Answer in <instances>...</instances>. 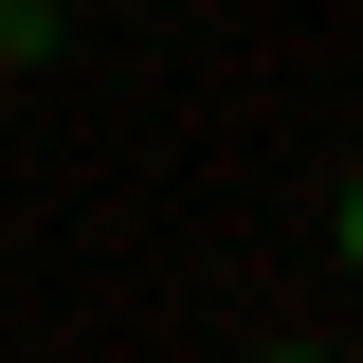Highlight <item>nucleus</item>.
I'll list each match as a JSON object with an SVG mask.
<instances>
[{"label": "nucleus", "instance_id": "nucleus-1", "mask_svg": "<svg viewBox=\"0 0 363 363\" xmlns=\"http://www.w3.org/2000/svg\"><path fill=\"white\" fill-rule=\"evenodd\" d=\"M327 218H345V272H363V164H345V200H327Z\"/></svg>", "mask_w": 363, "mask_h": 363}]
</instances>
